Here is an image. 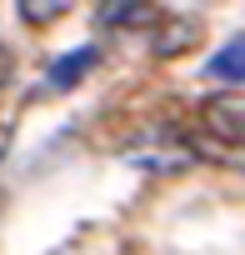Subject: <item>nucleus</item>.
I'll list each match as a JSON object with an SVG mask.
<instances>
[{
    "label": "nucleus",
    "instance_id": "f257e3e1",
    "mask_svg": "<svg viewBox=\"0 0 245 255\" xmlns=\"http://www.w3.org/2000/svg\"><path fill=\"white\" fill-rule=\"evenodd\" d=\"M200 130L205 140H220L225 150H215L230 165H245V95H210L200 105Z\"/></svg>",
    "mask_w": 245,
    "mask_h": 255
},
{
    "label": "nucleus",
    "instance_id": "f03ea898",
    "mask_svg": "<svg viewBox=\"0 0 245 255\" xmlns=\"http://www.w3.org/2000/svg\"><path fill=\"white\" fill-rule=\"evenodd\" d=\"M95 60H100V50L95 45H80V50H65L55 65H50V85L55 90H70V85H80L90 70H95Z\"/></svg>",
    "mask_w": 245,
    "mask_h": 255
},
{
    "label": "nucleus",
    "instance_id": "7ed1b4c3",
    "mask_svg": "<svg viewBox=\"0 0 245 255\" xmlns=\"http://www.w3.org/2000/svg\"><path fill=\"white\" fill-rule=\"evenodd\" d=\"M205 75H210V80H225V85H240V80H245V35L225 40V45L205 60Z\"/></svg>",
    "mask_w": 245,
    "mask_h": 255
},
{
    "label": "nucleus",
    "instance_id": "20e7f679",
    "mask_svg": "<svg viewBox=\"0 0 245 255\" xmlns=\"http://www.w3.org/2000/svg\"><path fill=\"white\" fill-rule=\"evenodd\" d=\"M160 25H170V35H155V55H180L190 40H200V20H190V15H175Z\"/></svg>",
    "mask_w": 245,
    "mask_h": 255
},
{
    "label": "nucleus",
    "instance_id": "39448f33",
    "mask_svg": "<svg viewBox=\"0 0 245 255\" xmlns=\"http://www.w3.org/2000/svg\"><path fill=\"white\" fill-rule=\"evenodd\" d=\"M100 20L105 25H150V20H160V10L155 5H100Z\"/></svg>",
    "mask_w": 245,
    "mask_h": 255
},
{
    "label": "nucleus",
    "instance_id": "423d86ee",
    "mask_svg": "<svg viewBox=\"0 0 245 255\" xmlns=\"http://www.w3.org/2000/svg\"><path fill=\"white\" fill-rule=\"evenodd\" d=\"M70 5H65V0H20V15L30 20V25H50L55 15H65Z\"/></svg>",
    "mask_w": 245,
    "mask_h": 255
}]
</instances>
